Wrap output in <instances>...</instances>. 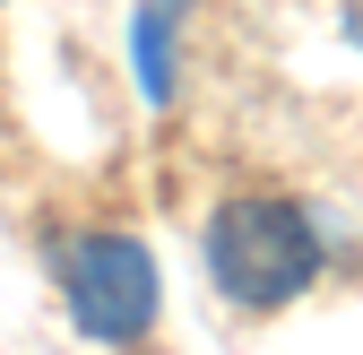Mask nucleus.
<instances>
[{"mask_svg": "<svg viewBox=\"0 0 363 355\" xmlns=\"http://www.w3.org/2000/svg\"><path fill=\"white\" fill-rule=\"evenodd\" d=\"M208 269L216 286L268 312V303H294L320 269V234H311V217L294 200H268V191H242L208 217Z\"/></svg>", "mask_w": 363, "mask_h": 355, "instance_id": "f257e3e1", "label": "nucleus"}, {"mask_svg": "<svg viewBox=\"0 0 363 355\" xmlns=\"http://www.w3.org/2000/svg\"><path fill=\"white\" fill-rule=\"evenodd\" d=\"M61 286H69L78 329L96 338H139L156 321V260L130 234H78L61 251Z\"/></svg>", "mask_w": 363, "mask_h": 355, "instance_id": "f03ea898", "label": "nucleus"}, {"mask_svg": "<svg viewBox=\"0 0 363 355\" xmlns=\"http://www.w3.org/2000/svg\"><path fill=\"white\" fill-rule=\"evenodd\" d=\"M346 35H354V43H363V0H346Z\"/></svg>", "mask_w": 363, "mask_h": 355, "instance_id": "7ed1b4c3", "label": "nucleus"}]
</instances>
